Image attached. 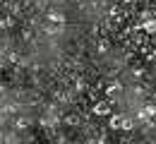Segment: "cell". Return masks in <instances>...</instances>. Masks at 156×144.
I'll list each match as a JSON object with an SVG mask.
<instances>
[{
	"label": "cell",
	"instance_id": "6da1fadb",
	"mask_svg": "<svg viewBox=\"0 0 156 144\" xmlns=\"http://www.w3.org/2000/svg\"><path fill=\"white\" fill-rule=\"evenodd\" d=\"M94 115H101V118L111 115V101H98V103H94Z\"/></svg>",
	"mask_w": 156,
	"mask_h": 144
},
{
	"label": "cell",
	"instance_id": "7a4b0ae2",
	"mask_svg": "<svg viewBox=\"0 0 156 144\" xmlns=\"http://www.w3.org/2000/svg\"><path fill=\"white\" fill-rule=\"evenodd\" d=\"M122 115H125V113L111 115V120H108V127H111V130H122Z\"/></svg>",
	"mask_w": 156,
	"mask_h": 144
},
{
	"label": "cell",
	"instance_id": "3957f363",
	"mask_svg": "<svg viewBox=\"0 0 156 144\" xmlns=\"http://www.w3.org/2000/svg\"><path fill=\"white\" fill-rule=\"evenodd\" d=\"M120 91H122V84H120V82H118V84H111V86L106 89V94H108V99H115V96L120 94Z\"/></svg>",
	"mask_w": 156,
	"mask_h": 144
},
{
	"label": "cell",
	"instance_id": "277c9868",
	"mask_svg": "<svg viewBox=\"0 0 156 144\" xmlns=\"http://www.w3.org/2000/svg\"><path fill=\"white\" fill-rule=\"evenodd\" d=\"M139 26H142L147 34H156V19H147L144 24H139Z\"/></svg>",
	"mask_w": 156,
	"mask_h": 144
},
{
	"label": "cell",
	"instance_id": "5b68a950",
	"mask_svg": "<svg viewBox=\"0 0 156 144\" xmlns=\"http://www.w3.org/2000/svg\"><path fill=\"white\" fill-rule=\"evenodd\" d=\"M135 127V118H130V115H122V130L125 132H130Z\"/></svg>",
	"mask_w": 156,
	"mask_h": 144
},
{
	"label": "cell",
	"instance_id": "8992f818",
	"mask_svg": "<svg viewBox=\"0 0 156 144\" xmlns=\"http://www.w3.org/2000/svg\"><path fill=\"white\" fill-rule=\"evenodd\" d=\"M65 123L70 125V127H77V125H79V118H77V115H67V118H65Z\"/></svg>",
	"mask_w": 156,
	"mask_h": 144
},
{
	"label": "cell",
	"instance_id": "52a82bcc",
	"mask_svg": "<svg viewBox=\"0 0 156 144\" xmlns=\"http://www.w3.org/2000/svg\"><path fill=\"white\" fill-rule=\"evenodd\" d=\"M51 19H55V22H65V17H62V15H58V12H53V15H51Z\"/></svg>",
	"mask_w": 156,
	"mask_h": 144
}]
</instances>
